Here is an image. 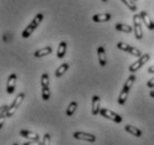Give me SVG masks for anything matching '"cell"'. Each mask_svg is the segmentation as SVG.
Masks as SVG:
<instances>
[{
	"label": "cell",
	"mask_w": 154,
	"mask_h": 145,
	"mask_svg": "<svg viewBox=\"0 0 154 145\" xmlns=\"http://www.w3.org/2000/svg\"><path fill=\"white\" fill-rule=\"evenodd\" d=\"M135 80H136V76H135V75H131V76L126 79L125 84H124L123 89H122V92H121V94H119V99H117V102H119V105H124V104L126 103V99H127V97H128L130 89H131V87L133 86Z\"/></svg>",
	"instance_id": "1"
},
{
	"label": "cell",
	"mask_w": 154,
	"mask_h": 145,
	"mask_svg": "<svg viewBox=\"0 0 154 145\" xmlns=\"http://www.w3.org/2000/svg\"><path fill=\"white\" fill-rule=\"evenodd\" d=\"M42 19H44V15H42V14H37V15L34 17V19L31 20V23L23 29V34H21V37H23V38H28V37H30V35L32 34V32L36 30V28L40 25Z\"/></svg>",
	"instance_id": "2"
},
{
	"label": "cell",
	"mask_w": 154,
	"mask_h": 145,
	"mask_svg": "<svg viewBox=\"0 0 154 145\" xmlns=\"http://www.w3.org/2000/svg\"><path fill=\"white\" fill-rule=\"evenodd\" d=\"M142 19L140 17V14H135L133 16V29H134L135 38L137 40H141L143 38V29H142Z\"/></svg>",
	"instance_id": "3"
},
{
	"label": "cell",
	"mask_w": 154,
	"mask_h": 145,
	"mask_svg": "<svg viewBox=\"0 0 154 145\" xmlns=\"http://www.w3.org/2000/svg\"><path fill=\"white\" fill-rule=\"evenodd\" d=\"M23 99H25V94H23V93H20V94H18V95H17V97L14 99V102H12L11 105L9 106V108H8L7 117H11V116H14V115H15V113L18 111L20 104L23 103Z\"/></svg>",
	"instance_id": "4"
},
{
	"label": "cell",
	"mask_w": 154,
	"mask_h": 145,
	"mask_svg": "<svg viewBox=\"0 0 154 145\" xmlns=\"http://www.w3.org/2000/svg\"><path fill=\"white\" fill-rule=\"evenodd\" d=\"M149 60H150V54H144V55H142V56L135 61V63L131 64V66L128 67V70H130L131 72H137V70H139L144 64H146Z\"/></svg>",
	"instance_id": "5"
},
{
	"label": "cell",
	"mask_w": 154,
	"mask_h": 145,
	"mask_svg": "<svg viewBox=\"0 0 154 145\" xmlns=\"http://www.w3.org/2000/svg\"><path fill=\"white\" fill-rule=\"evenodd\" d=\"M100 114L102 115L103 117H105V119H111V121H113V122H115V123H121L123 121L121 115L116 114L115 112L111 111V110H108V108H100Z\"/></svg>",
	"instance_id": "6"
},
{
	"label": "cell",
	"mask_w": 154,
	"mask_h": 145,
	"mask_svg": "<svg viewBox=\"0 0 154 145\" xmlns=\"http://www.w3.org/2000/svg\"><path fill=\"white\" fill-rule=\"evenodd\" d=\"M117 48L121 50H123V51H127V53H130L131 55L135 56V57H141L142 56V53L137 48H135L133 46H130L128 44H125V42H117Z\"/></svg>",
	"instance_id": "7"
},
{
	"label": "cell",
	"mask_w": 154,
	"mask_h": 145,
	"mask_svg": "<svg viewBox=\"0 0 154 145\" xmlns=\"http://www.w3.org/2000/svg\"><path fill=\"white\" fill-rule=\"evenodd\" d=\"M73 137L76 140H81V141H86L89 143H94L96 141V136L89 133H84V132H75L73 133Z\"/></svg>",
	"instance_id": "8"
},
{
	"label": "cell",
	"mask_w": 154,
	"mask_h": 145,
	"mask_svg": "<svg viewBox=\"0 0 154 145\" xmlns=\"http://www.w3.org/2000/svg\"><path fill=\"white\" fill-rule=\"evenodd\" d=\"M140 17H141V19H142V21L144 23V25L146 26V28L149 29V30H154V23L153 20L150 18V16L147 15L146 11H141L140 12Z\"/></svg>",
	"instance_id": "9"
},
{
	"label": "cell",
	"mask_w": 154,
	"mask_h": 145,
	"mask_svg": "<svg viewBox=\"0 0 154 145\" xmlns=\"http://www.w3.org/2000/svg\"><path fill=\"white\" fill-rule=\"evenodd\" d=\"M16 82H17V75L16 74H11L10 76L8 77L7 80V93L8 94H14L16 87Z\"/></svg>",
	"instance_id": "10"
},
{
	"label": "cell",
	"mask_w": 154,
	"mask_h": 145,
	"mask_svg": "<svg viewBox=\"0 0 154 145\" xmlns=\"http://www.w3.org/2000/svg\"><path fill=\"white\" fill-rule=\"evenodd\" d=\"M100 98L97 95H94L92 97V114L95 115L100 114Z\"/></svg>",
	"instance_id": "11"
},
{
	"label": "cell",
	"mask_w": 154,
	"mask_h": 145,
	"mask_svg": "<svg viewBox=\"0 0 154 145\" xmlns=\"http://www.w3.org/2000/svg\"><path fill=\"white\" fill-rule=\"evenodd\" d=\"M97 56H98V63L102 67L106 66L107 64V59H106V53H105V48L103 46H98L97 48Z\"/></svg>",
	"instance_id": "12"
},
{
	"label": "cell",
	"mask_w": 154,
	"mask_h": 145,
	"mask_svg": "<svg viewBox=\"0 0 154 145\" xmlns=\"http://www.w3.org/2000/svg\"><path fill=\"white\" fill-rule=\"evenodd\" d=\"M19 134L25 138H28V140H30V141H37L39 142L40 140V136H39L37 133H34V132H30V131H27V130H21L19 132Z\"/></svg>",
	"instance_id": "13"
},
{
	"label": "cell",
	"mask_w": 154,
	"mask_h": 145,
	"mask_svg": "<svg viewBox=\"0 0 154 145\" xmlns=\"http://www.w3.org/2000/svg\"><path fill=\"white\" fill-rule=\"evenodd\" d=\"M112 18V16L109 14H96V15L93 16V21L94 23H106V21H109Z\"/></svg>",
	"instance_id": "14"
},
{
	"label": "cell",
	"mask_w": 154,
	"mask_h": 145,
	"mask_svg": "<svg viewBox=\"0 0 154 145\" xmlns=\"http://www.w3.org/2000/svg\"><path fill=\"white\" fill-rule=\"evenodd\" d=\"M51 53H53V48L49 46H47V47H45V48L36 50L35 54H34V56H35L36 58H40V57H45L47 55H50Z\"/></svg>",
	"instance_id": "15"
},
{
	"label": "cell",
	"mask_w": 154,
	"mask_h": 145,
	"mask_svg": "<svg viewBox=\"0 0 154 145\" xmlns=\"http://www.w3.org/2000/svg\"><path fill=\"white\" fill-rule=\"evenodd\" d=\"M124 130L126 131L127 133H130L131 135H134V136H136V137H141V136H142V132H141V130H139V128L135 127V126L125 125Z\"/></svg>",
	"instance_id": "16"
},
{
	"label": "cell",
	"mask_w": 154,
	"mask_h": 145,
	"mask_svg": "<svg viewBox=\"0 0 154 145\" xmlns=\"http://www.w3.org/2000/svg\"><path fill=\"white\" fill-rule=\"evenodd\" d=\"M68 68H69V64H68V63H64V64H62V65L57 68V70L55 72V77H57V78L62 77L63 75L68 70Z\"/></svg>",
	"instance_id": "17"
},
{
	"label": "cell",
	"mask_w": 154,
	"mask_h": 145,
	"mask_svg": "<svg viewBox=\"0 0 154 145\" xmlns=\"http://www.w3.org/2000/svg\"><path fill=\"white\" fill-rule=\"evenodd\" d=\"M115 29L117 31H122V32H126V34H131L132 31H134V29L131 26L125 25V23H116Z\"/></svg>",
	"instance_id": "18"
},
{
	"label": "cell",
	"mask_w": 154,
	"mask_h": 145,
	"mask_svg": "<svg viewBox=\"0 0 154 145\" xmlns=\"http://www.w3.org/2000/svg\"><path fill=\"white\" fill-rule=\"evenodd\" d=\"M66 49H67V44L66 42H62L59 44L57 49V57L58 58H64L66 55Z\"/></svg>",
	"instance_id": "19"
},
{
	"label": "cell",
	"mask_w": 154,
	"mask_h": 145,
	"mask_svg": "<svg viewBox=\"0 0 154 145\" xmlns=\"http://www.w3.org/2000/svg\"><path fill=\"white\" fill-rule=\"evenodd\" d=\"M76 108H77V103H76V102H72V103L68 105V107H67V111H66V114H67V116H73V114L76 112Z\"/></svg>",
	"instance_id": "20"
},
{
	"label": "cell",
	"mask_w": 154,
	"mask_h": 145,
	"mask_svg": "<svg viewBox=\"0 0 154 145\" xmlns=\"http://www.w3.org/2000/svg\"><path fill=\"white\" fill-rule=\"evenodd\" d=\"M40 83H42V88L49 87V76H48V74H47V72H44V74L42 75Z\"/></svg>",
	"instance_id": "21"
},
{
	"label": "cell",
	"mask_w": 154,
	"mask_h": 145,
	"mask_svg": "<svg viewBox=\"0 0 154 145\" xmlns=\"http://www.w3.org/2000/svg\"><path fill=\"white\" fill-rule=\"evenodd\" d=\"M123 1L124 5H126L127 8L131 10V11H136L137 10V7H136V5H135V1L134 0H122Z\"/></svg>",
	"instance_id": "22"
},
{
	"label": "cell",
	"mask_w": 154,
	"mask_h": 145,
	"mask_svg": "<svg viewBox=\"0 0 154 145\" xmlns=\"http://www.w3.org/2000/svg\"><path fill=\"white\" fill-rule=\"evenodd\" d=\"M42 99H44V100H49V98H50L49 87L42 88Z\"/></svg>",
	"instance_id": "23"
},
{
	"label": "cell",
	"mask_w": 154,
	"mask_h": 145,
	"mask_svg": "<svg viewBox=\"0 0 154 145\" xmlns=\"http://www.w3.org/2000/svg\"><path fill=\"white\" fill-rule=\"evenodd\" d=\"M42 145H50V134L46 133L44 135V138H42Z\"/></svg>",
	"instance_id": "24"
},
{
	"label": "cell",
	"mask_w": 154,
	"mask_h": 145,
	"mask_svg": "<svg viewBox=\"0 0 154 145\" xmlns=\"http://www.w3.org/2000/svg\"><path fill=\"white\" fill-rule=\"evenodd\" d=\"M23 145H42V143H39L37 141H31L27 142V143H23Z\"/></svg>",
	"instance_id": "25"
},
{
	"label": "cell",
	"mask_w": 154,
	"mask_h": 145,
	"mask_svg": "<svg viewBox=\"0 0 154 145\" xmlns=\"http://www.w3.org/2000/svg\"><path fill=\"white\" fill-rule=\"evenodd\" d=\"M147 87L149 88H154V77L151 78L149 82H147Z\"/></svg>",
	"instance_id": "26"
},
{
	"label": "cell",
	"mask_w": 154,
	"mask_h": 145,
	"mask_svg": "<svg viewBox=\"0 0 154 145\" xmlns=\"http://www.w3.org/2000/svg\"><path fill=\"white\" fill-rule=\"evenodd\" d=\"M147 72H150V74H153V72H154V66H151L150 68L147 69Z\"/></svg>",
	"instance_id": "27"
},
{
	"label": "cell",
	"mask_w": 154,
	"mask_h": 145,
	"mask_svg": "<svg viewBox=\"0 0 154 145\" xmlns=\"http://www.w3.org/2000/svg\"><path fill=\"white\" fill-rule=\"evenodd\" d=\"M150 96L152 97V98H154V91H151V92H150Z\"/></svg>",
	"instance_id": "28"
},
{
	"label": "cell",
	"mask_w": 154,
	"mask_h": 145,
	"mask_svg": "<svg viewBox=\"0 0 154 145\" xmlns=\"http://www.w3.org/2000/svg\"><path fill=\"white\" fill-rule=\"evenodd\" d=\"M102 1H103V2H106V1H107V0H102Z\"/></svg>",
	"instance_id": "29"
},
{
	"label": "cell",
	"mask_w": 154,
	"mask_h": 145,
	"mask_svg": "<svg viewBox=\"0 0 154 145\" xmlns=\"http://www.w3.org/2000/svg\"><path fill=\"white\" fill-rule=\"evenodd\" d=\"M12 145H18V144H17V143H14V144H12Z\"/></svg>",
	"instance_id": "30"
},
{
	"label": "cell",
	"mask_w": 154,
	"mask_h": 145,
	"mask_svg": "<svg viewBox=\"0 0 154 145\" xmlns=\"http://www.w3.org/2000/svg\"><path fill=\"white\" fill-rule=\"evenodd\" d=\"M134 1H136V0H134Z\"/></svg>",
	"instance_id": "31"
}]
</instances>
